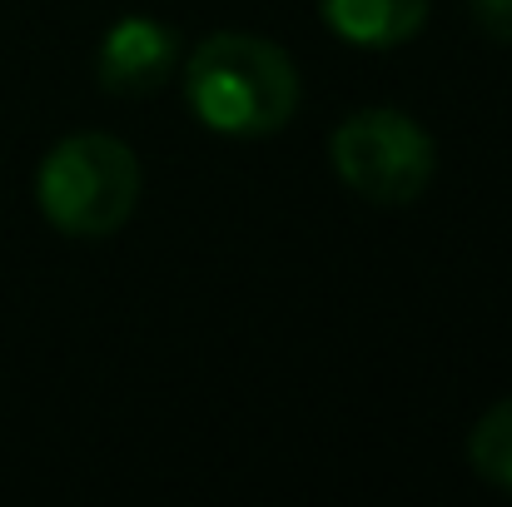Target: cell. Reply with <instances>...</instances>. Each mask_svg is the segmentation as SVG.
Listing matches in <instances>:
<instances>
[{"label":"cell","instance_id":"cell-1","mask_svg":"<svg viewBox=\"0 0 512 507\" xmlns=\"http://www.w3.org/2000/svg\"><path fill=\"white\" fill-rule=\"evenodd\" d=\"M184 100L199 125L229 140L279 135L299 110V70L294 60L244 30H219L199 40L184 60Z\"/></svg>","mask_w":512,"mask_h":507},{"label":"cell","instance_id":"cell-2","mask_svg":"<svg viewBox=\"0 0 512 507\" xmlns=\"http://www.w3.org/2000/svg\"><path fill=\"white\" fill-rule=\"evenodd\" d=\"M35 204L70 239H110L140 204V160L120 135H65L35 169Z\"/></svg>","mask_w":512,"mask_h":507},{"label":"cell","instance_id":"cell-3","mask_svg":"<svg viewBox=\"0 0 512 507\" xmlns=\"http://www.w3.org/2000/svg\"><path fill=\"white\" fill-rule=\"evenodd\" d=\"M329 165L358 199L398 209L423 199V189L433 184L438 145L413 115L393 105H368L329 135Z\"/></svg>","mask_w":512,"mask_h":507},{"label":"cell","instance_id":"cell-4","mask_svg":"<svg viewBox=\"0 0 512 507\" xmlns=\"http://www.w3.org/2000/svg\"><path fill=\"white\" fill-rule=\"evenodd\" d=\"M179 60H184V45H179L174 25L155 20V15H125L105 30V40L95 50V80L110 95L140 100V95H155L170 85Z\"/></svg>","mask_w":512,"mask_h":507},{"label":"cell","instance_id":"cell-5","mask_svg":"<svg viewBox=\"0 0 512 507\" xmlns=\"http://www.w3.org/2000/svg\"><path fill=\"white\" fill-rule=\"evenodd\" d=\"M319 15L343 45L398 50L428 25V0H319Z\"/></svg>","mask_w":512,"mask_h":507},{"label":"cell","instance_id":"cell-6","mask_svg":"<svg viewBox=\"0 0 512 507\" xmlns=\"http://www.w3.org/2000/svg\"><path fill=\"white\" fill-rule=\"evenodd\" d=\"M468 463L483 483H493L498 493H512V398L493 403L478 428L468 433Z\"/></svg>","mask_w":512,"mask_h":507},{"label":"cell","instance_id":"cell-7","mask_svg":"<svg viewBox=\"0 0 512 507\" xmlns=\"http://www.w3.org/2000/svg\"><path fill=\"white\" fill-rule=\"evenodd\" d=\"M468 15L488 40L512 45V0H468Z\"/></svg>","mask_w":512,"mask_h":507}]
</instances>
